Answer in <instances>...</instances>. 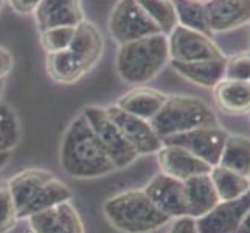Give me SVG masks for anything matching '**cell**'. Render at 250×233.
I'll return each instance as SVG.
<instances>
[{"label":"cell","instance_id":"obj_1","mask_svg":"<svg viewBox=\"0 0 250 233\" xmlns=\"http://www.w3.org/2000/svg\"><path fill=\"white\" fill-rule=\"evenodd\" d=\"M59 162L65 174L73 179H97L117 169L83 112L65 129Z\"/></svg>","mask_w":250,"mask_h":233},{"label":"cell","instance_id":"obj_2","mask_svg":"<svg viewBox=\"0 0 250 233\" xmlns=\"http://www.w3.org/2000/svg\"><path fill=\"white\" fill-rule=\"evenodd\" d=\"M6 185L19 219H28L33 214L73 197L70 187L51 171L42 168H27L16 172Z\"/></svg>","mask_w":250,"mask_h":233},{"label":"cell","instance_id":"obj_3","mask_svg":"<svg viewBox=\"0 0 250 233\" xmlns=\"http://www.w3.org/2000/svg\"><path fill=\"white\" fill-rule=\"evenodd\" d=\"M168 63V36L156 33L118 45L115 68L123 83L142 85L152 81Z\"/></svg>","mask_w":250,"mask_h":233},{"label":"cell","instance_id":"obj_4","mask_svg":"<svg viewBox=\"0 0 250 233\" xmlns=\"http://www.w3.org/2000/svg\"><path fill=\"white\" fill-rule=\"evenodd\" d=\"M103 213L110 226L122 233H152L171 221L143 190H127L110 197L103 205Z\"/></svg>","mask_w":250,"mask_h":233},{"label":"cell","instance_id":"obj_5","mask_svg":"<svg viewBox=\"0 0 250 233\" xmlns=\"http://www.w3.org/2000/svg\"><path fill=\"white\" fill-rule=\"evenodd\" d=\"M151 125L162 140L196 127L219 125L216 114L207 103L191 95H168Z\"/></svg>","mask_w":250,"mask_h":233},{"label":"cell","instance_id":"obj_6","mask_svg":"<svg viewBox=\"0 0 250 233\" xmlns=\"http://www.w3.org/2000/svg\"><path fill=\"white\" fill-rule=\"evenodd\" d=\"M84 117L87 118L95 135L98 137L103 148L106 149L112 162L115 163L117 169L126 168L140 157L134 146L126 140L120 127L110 118L106 107L101 106H87L83 110Z\"/></svg>","mask_w":250,"mask_h":233},{"label":"cell","instance_id":"obj_7","mask_svg":"<svg viewBox=\"0 0 250 233\" xmlns=\"http://www.w3.org/2000/svg\"><path fill=\"white\" fill-rule=\"evenodd\" d=\"M109 33L118 45L162 33L137 0H118L109 16Z\"/></svg>","mask_w":250,"mask_h":233},{"label":"cell","instance_id":"obj_8","mask_svg":"<svg viewBox=\"0 0 250 233\" xmlns=\"http://www.w3.org/2000/svg\"><path fill=\"white\" fill-rule=\"evenodd\" d=\"M168 36L169 61L193 63L204 59L224 58L226 55L211 39V34L177 25Z\"/></svg>","mask_w":250,"mask_h":233},{"label":"cell","instance_id":"obj_9","mask_svg":"<svg viewBox=\"0 0 250 233\" xmlns=\"http://www.w3.org/2000/svg\"><path fill=\"white\" fill-rule=\"evenodd\" d=\"M227 135L229 132L224 131L219 125L204 126L182 134L171 135L163 140V143L182 146V148L188 149L189 152H193L199 159L207 162L210 167H216L219 165Z\"/></svg>","mask_w":250,"mask_h":233},{"label":"cell","instance_id":"obj_10","mask_svg":"<svg viewBox=\"0 0 250 233\" xmlns=\"http://www.w3.org/2000/svg\"><path fill=\"white\" fill-rule=\"evenodd\" d=\"M106 109L110 118L114 120L122 134L126 137V140L134 146L139 155L156 154L162 148L163 140L154 131L149 120L129 114V112L120 109L117 105L107 106Z\"/></svg>","mask_w":250,"mask_h":233},{"label":"cell","instance_id":"obj_11","mask_svg":"<svg viewBox=\"0 0 250 233\" xmlns=\"http://www.w3.org/2000/svg\"><path fill=\"white\" fill-rule=\"evenodd\" d=\"M250 212V190L236 199L219 201L204 216L196 219L199 233H236Z\"/></svg>","mask_w":250,"mask_h":233},{"label":"cell","instance_id":"obj_12","mask_svg":"<svg viewBox=\"0 0 250 233\" xmlns=\"http://www.w3.org/2000/svg\"><path fill=\"white\" fill-rule=\"evenodd\" d=\"M143 191L169 219L187 214L185 187L182 180L159 172L145 185Z\"/></svg>","mask_w":250,"mask_h":233},{"label":"cell","instance_id":"obj_13","mask_svg":"<svg viewBox=\"0 0 250 233\" xmlns=\"http://www.w3.org/2000/svg\"><path fill=\"white\" fill-rule=\"evenodd\" d=\"M156 155L160 172L177 180H182V182L199 174H208L213 168L193 152H189L188 149L177 145L163 143Z\"/></svg>","mask_w":250,"mask_h":233},{"label":"cell","instance_id":"obj_14","mask_svg":"<svg viewBox=\"0 0 250 233\" xmlns=\"http://www.w3.org/2000/svg\"><path fill=\"white\" fill-rule=\"evenodd\" d=\"M27 221L33 233H85L84 222L70 201L39 212Z\"/></svg>","mask_w":250,"mask_h":233},{"label":"cell","instance_id":"obj_15","mask_svg":"<svg viewBox=\"0 0 250 233\" xmlns=\"http://www.w3.org/2000/svg\"><path fill=\"white\" fill-rule=\"evenodd\" d=\"M210 33H229L250 25V0H210L205 3Z\"/></svg>","mask_w":250,"mask_h":233},{"label":"cell","instance_id":"obj_16","mask_svg":"<svg viewBox=\"0 0 250 233\" xmlns=\"http://www.w3.org/2000/svg\"><path fill=\"white\" fill-rule=\"evenodd\" d=\"M33 16L38 31L61 25L76 27L85 19L81 0H42Z\"/></svg>","mask_w":250,"mask_h":233},{"label":"cell","instance_id":"obj_17","mask_svg":"<svg viewBox=\"0 0 250 233\" xmlns=\"http://www.w3.org/2000/svg\"><path fill=\"white\" fill-rule=\"evenodd\" d=\"M68 50L92 70L104 53V38L97 25L84 19L75 27V36Z\"/></svg>","mask_w":250,"mask_h":233},{"label":"cell","instance_id":"obj_18","mask_svg":"<svg viewBox=\"0 0 250 233\" xmlns=\"http://www.w3.org/2000/svg\"><path fill=\"white\" fill-rule=\"evenodd\" d=\"M167 98H168L167 93L148 87L146 84H142V85H134L131 90L123 93L117 100L115 105L120 109L129 112V114L151 122L152 117L162 109Z\"/></svg>","mask_w":250,"mask_h":233},{"label":"cell","instance_id":"obj_19","mask_svg":"<svg viewBox=\"0 0 250 233\" xmlns=\"http://www.w3.org/2000/svg\"><path fill=\"white\" fill-rule=\"evenodd\" d=\"M213 98L224 114L244 115L250 112V81L224 78L213 87Z\"/></svg>","mask_w":250,"mask_h":233},{"label":"cell","instance_id":"obj_20","mask_svg":"<svg viewBox=\"0 0 250 233\" xmlns=\"http://www.w3.org/2000/svg\"><path fill=\"white\" fill-rule=\"evenodd\" d=\"M226 61L227 56L193 63L171 61V65L184 80L204 89H213L221 80L226 78Z\"/></svg>","mask_w":250,"mask_h":233},{"label":"cell","instance_id":"obj_21","mask_svg":"<svg viewBox=\"0 0 250 233\" xmlns=\"http://www.w3.org/2000/svg\"><path fill=\"white\" fill-rule=\"evenodd\" d=\"M185 187V201L187 214L194 219L208 213L214 205L219 202V196L213 180L208 174H199L184 182Z\"/></svg>","mask_w":250,"mask_h":233},{"label":"cell","instance_id":"obj_22","mask_svg":"<svg viewBox=\"0 0 250 233\" xmlns=\"http://www.w3.org/2000/svg\"><path fill=\"white\" fill-rule=\"evenodd\" d=\"M45 67L48 76L59 84H75L90 72L68 48L47 53Z\"/></svg>","mask_w":250,"mask_h":233},{"label":"cell","instance_id":"obj_23","mask_svg":"<svg viewBox=\"0 0 250 233\" xmlns=\"http://www.w3.org/2000/svg\"><path fill=\"white\" fill-rule=\"evenodd\" d=\"M210 177L213 185L216 188L219 201H230L236 199L246 194L250 190V177L241 172L231 171L221 165L213 167L210 171Z\"/></svg>","mask_w":250,"mask_h":233},{"label":"cell","instance_id":"obj_24","mask_svg":"<svg viewBox=\"0 0 250 233\" xmlns=\"http://www.w3.org/2000/svg\"><path fill=\"white\" fill-rule=\"evenodd\" d=\"M219 165L249 176L250 172V139L244 135L229 134Z\"/></svg>","mask_w":250,"mask_h":233},{"label":"cell","instance_id":"obj_25","mask_svg":"<svg viewBox=\"0 0 250 233\" xmlns=\"http://www.w3.org/2000/svg\"><path fill=\"white\" fill-rule=\"evenodd\" d=\"M137 3L163 34H169L179 25L172 0H137Z\"/></svg>","mask_w":250,"mask_h":233},{"label":"cell","instance_id":"obj_26","mask_svg":"<svg viewBox=\"0 0 250 233\" xmlns=\"http://www.w3.org/2000/svg\"><path fill=\"white\" fill-rule=\"evenodd\" d=\"M22 137L21 120L17 117L16 110L0 101V151L13 152Z\"/></svg>","mask_w":250,"mask_h":233},{"label":"cell","instance_id":"obj_27","mask_svg":"<svg viewBox=\"0 0 250 233\" xmlns=\"http://www.w3.org/2000/svg\"><path fill=\"white\" fill-rule=\"evenodd\" d=\"M172 3H174V8H176L179 25L211 34L208 23H207L205 5L197 3L194 0H172Z\"/></svg>","mask_w":250,"mask_h":233},{"label":"cell","instance_id":"obj_28","mask_svg":"<svg viewBox=\"0 0 250 233\" xmlns=\"http://www.w3.org/2000/svg\"><path fill=\"white\" fill-rule=\"evenodd\" d=\"M38 33L41 47L45 50V53H55V51L67 50L70 47L75 36V27L61 25V27H51Z\"/></svg>","mask_w":250,"mask_h":233},{"label":"cell","instance_id":"obj_29","mask_svg":"<svg viewBox=\"0 0 250 233\" xmlns=\"http://www.w3.org/2000/svg\"><path fill=\"white\" fill-rule=\"evenodd\" d=\"M17 216L16 205L8 185H0V233H10L16 226Z\"/></svg>","mask_w":250,"mask_h":233},{"label":"cell","instance_id":"obj_30","mask_svg":"<svg viewBox=\"0 0 250 233\" xmlns=\"http://www.w3.org/2000/svg\"><path fill=\"white\" fill-rule=\"evenodd\" d=\"M226 78L239 81L250 80V51L249 53H239L226 61Z\"/></svg>","mask_w":250,"mask_h":233},{"label":"cell","instance_id":"obj_31","mask_svg":"<svg viewBox=\"0 0 250 233\" xmlns=\"http://www.w3.org/2000/svg\"><path fill=\"white\" fill-rule=\"evenodd\" d=\"M169 227L165 233H199L196 226V219L184 214V216L172 218L169 222Z\"/></svg>","mask_w":250,"mask_h":233},{"label":"cell","instance_id":"obj_32","mask_svg":"<svg viewBox=\"0 0 250 233\" xmlns=\"http://www.w3.org/2000/svg\"><path fill=\"white\" fill-rule=\"evenodd\" d=\"M14 67L13 53L6 47L0 45V83H5L8 75L11 73Z\"/></svg>","mask_w":250,"mask_h":233},{"label":"cell","instance_id":"obj_33","mask_svg":"<svg viewBox=\"0 0 250 233\" xmlns=\"http://www.w3.org/2000/svg\"><path fill=\"white\" fill-rule=\"evenodd\" d=\"M8 2H10V6L17 14L28 16V14H34V11H36V8L39 6L42 0H8Z\"/></svg>","mask_w":250,"mask_h":233},{"label":"cell","instance_id":"obj_34","mask_svg":"<svg viewBox=\"0 0 250 233\" xmlns=\"http://www.w3.org/2000/svg\"><path fill=\"white\" fill-rule=\"evenodd\" d=\"M236 233H250V212L246 214V218L243 222H241V226Z\"/></svg>","mask_w":250,"mask_h":233},{"label":"cell","instance_id":"obj_35","mask_svg":"<svg viewBox=\"0 0 250 233\" xmlns=\"http://www.w3.org/2000/svg\"><path fill=\"white\" fill-rule=\"evenodd\" d=\"M11 155H13V152H3V151H0V169H3L8 165V163H10Z\"/></svg>","mask_w":250,"mask_h":233},{"label":"cell","instance_id":"obj_36","mask_svg":"<svg viewBox=\"0 0 250 233\" xmlns=\"http://www.w3.org/2000/svg\"><path fill=\"white\" fill-rule=\"evenodd\" d=\"M3 87H5V83H0V98H2V93H3Z\"/></svg>","mask_w":250,"mask_h":233},{"label":"cell","instance_id":"obj_37","mask_svg":"<svg viewBox=\"0 0 250 233\" xmlns=\"http://www.w3.org/2000/svg\"><path fill=\"white\" fill-rule=\"evenodd\" d=\"M194 2H197V3H202V5H205V3H208L210 0H194Z\"/></svg>","mask_w":250,"mask_h":233},{"label":"cell","instance_id":"obj_38","mask_svg":"<svg viewBox=\"0 0 250 233\" xmlns=\"http://www.w3.org/2000/svg\"><path fill=\"white\" fill-rule=\"evenodd\" d=\"M3 2L5 0H0V11H2V8H3Z\"/></svg>","mask_w":250,"mask_h":233},{"label":"cell","instance_id":"obj_39","mask_svg":"<svg viewBox=\"0 0 250 233\" xmlns=\"http://www.w3.org/2000/svg\"><path fill=\"white\" fill-rule=\"evenodd\" d=\"M249 177H250V172H249Z\"/></svg>","mask_w":250,"mask_h":233},{"label":"cell","instance_id":"obj_40","mask_svg":"<svg viewBox=\"0 0 250 233\" xmlns=\"http://www.w3.org/2000/svg\"><path fill=\"white\" fill-rule=\"evenodd\" d=\"M249 115H250V112H249Z\"/></svg>","mask_w":250,"mask_h":233},{"label":"cell","instance_id":"obj_41","mask_svg":"<svg viewBox=\"0 0 250 233\" xmlns=\"http://www.w3.org/2000/svg\"><path fill=\"white\" fill-rule=\"evenodd\" d=\"M249 81H250V80H249Z\"/></svg>","mask_w":250,"mask_h":233}]
</instances>
